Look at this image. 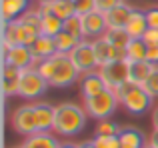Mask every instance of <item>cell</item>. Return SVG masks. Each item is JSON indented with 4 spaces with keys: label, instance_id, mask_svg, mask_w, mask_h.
<instances>
[{
    "label": "cell",
    "instance_id": "cell-6",
    "mask_svg": "<svg viewBox=\"0 0 158 148\" xmlns=\"http://www.w3.org/2000/svg\"><path fill=\"white\" fill-rule=\"evenodd\" d=\"M36 38H38V36H32L18 18L10 20V22H2V46H4V52H6L8 48H12V46H18V44L32 46Z\"/></svg>",
    "mask_w": 158,
    "mask_h": 148
},
{
    "label": "cell",
    "instance_id": "cell-25",
    "mask_svg": "<svg viewBox=\"0 0 158 148\" xmlns=\"http://www.w3.org/2000/svg\"><path fill=\"white\" fill-rule=\"evenodd\" d=\"M92 46H94V52H96V62H98V68L102 64L110 62V52H112V44L106 42L104 38H94L92 40Z\"/></svg>",
    "mask_w": 158,
    "mask_h": 148
},
{
    "label": "cell",
    "instance_id": "cell-2",
    "mask_svg": "<svg viewBox=\"0 0 158 148\" xmlns=\"http://www.w3.org/2000/svg\"><path fill=\"white\" fill-rule=\"evenodd\" d=\"M86 110L84 106L64 102L56 106V118H54V132L58 136H76L86 126Z\"/></svg>",
    "mask_w": 158,
    "mask_h": 148
},
{
    "label": "cell",
    "instance_id": "cell-3",
    "mask_svg": "<svg viewBox=\"0 0 158 148\" xmlns=\"http://www.w3.org/2000/svg\"><path fill=\"white\" fill-rule=\"evenodd\" d=\"M116 94H118L120 104L130 114H144L152 106V100H154V98L144 90L142 84L132 82V80L124 82L120 88H116Z\"/></svg>",
    "mask_w": 158,
    "mask_h": 148
},
{
    "label": "cell",
    "instance_id": "cell-42",
    "mask_svg": "<svg viewBox=\"0 0 158 148\" xmlns=\"http://www.w3.org/2000/svg\"><path fill=\"white\" fill-rule=\"evenodd\" d=\"M40 2H54V0H40Z\"/></svg>",
    "mask_w": 158,
    "mask_h": 148
},
{
    "label": "cell",
    "instance_id": "cell-16",
    "mask_svg": "<svg viewBox=\"0 0 158 148\" xmlns=\"http://www.w3.org/2000/svg\"><path fill=\"white\" fill-rule=\"evenodd\" d=\"M28 2L30 0H2V22H10L16 20L28 10Z\"/></svg>",
    "mask_w": 158,
    "mask_h": 148
},
{
    "label": "cell",
    "instance_id": "cell-9",
    "mask_svg": "<svg viewBox=\"0 0 158 148\" xmlns=\"http://www.w3.org/2000/svg\"><path fill=\"white\" fill-rule=\"evenodd\" d=\"M12 128L22 136H32L38 132V124H36V116H34V106H20L14 110V114L10 116Z\"/></svg>",
    "mask_w": 158,
    "mask_h": 148
},
{
    "label": "cell",
    "instance_id": "cell-38",
    "mask_svg": "<svg viewBox=\"0 0 158 148\" xmlns=\"http://www.w3.org/2000/svg\"><path fill=\"white\" fill-rule=\"evenodd\" d=\"M148 144L154 146V148H158V128H154V132L150 134V140H148Z\"/></svg>",
    "mask_w": 158,
    "mask_h": 148
},
{
    "label": "cell",
    "instance_id": "cell-19",
    "mask_svg": "<svg viewBox=\"0 0 158 148\" xmlns=\"http://www.w3.org/2000/svg\"><path fill=\"white\" fill-rule=\"evenodd\" d=\"M42 18H44V14L40 10H26L18 20L26 26V30L32 36H40L42 34Z\"/></svg>",
    "mask_w": 158,
    "mask_h": 148
},
{
    "label": "cell",
    "instance_id": "cell-29",
    "mask_svg": "<svg viewBox=\"0 0 158 148\" xmlns=\"http://www.w3.org/2000/svg\"><path fill=\"white\" fill-rule=\"evenodd\" d=\"M120 126L116 124V122H112L110 118H104V120H98L96 124V130H94V136H100V134H120Z\"/></svg>",
    "mask_w": 158,
    "mask_h": 148
},
{
    "label": "cell",
    "instance_id": "cell-22",
    "mask_svg": "<svg viewBox=\"0 0 158 148\" xmlns=\"http://www.w3.org/2000/svg\"><path fill=\"white\" fill-rule=\"evenodd\" d=\"M102 38L106 42H110L112 46H118V48H128V44L132 40L130 34L126 32V28H108Z\"/></svg>",
    "mask_w": 158,
    "mask_h": 148
},
{
    "label": "cell",
    "instance_id": "cell-28",
    "mask_svg": "<svg viewBox=\"0 0 158 148\" xmlns=\"http://www.w3.org/2000/svg\"><path fill=\"white\" fill-rule=\"evenodd\" d=\"M64 30L70 32L74 38L84 40V26H82V16H80V14H74L72 18L64 20Z\"/></svg>",
    "mask_w": 158,
    "mask_h": 148
},
{
    "label": "cell",
    "instance_id": "cell-43",
    "mask_svg": "<svg viewBox=\"0 0 158 148\" xmlns=\"http://www.w3.org/2000/svg\"><path fill=\"white\" fill-rule=\"evenodd\" d=\"M144 148H154V146H150V144H146V146H144Z\"/></svg>",
    "mask_w": 158,
    "mask_h": 148
},
{
    "label": "cell",
    "instance_id": "cell-37",
    "mask_svg": "<svg viewBox=\"0 0 158 148\" xmlns=\"http://www.w3.org/2000/svg\"><path fill=\"white\" fill-rule=\"evenodd\" d=\"M146 60L152 64L158 66V46H148V52H146Z\"/></svg>",
    "mask_w": 158,
    "mask_h": 148
},
{
    "label": "cell",
    "instance_id": "cell-32",
    "mask_svg": "<svg viewBox=\"0 0 158 148\" xmlns=\"http://www.w3.org/2000/svg\"><path fill=\"white\" fill-rule=\"evenodd\" d=\"M18 84L20 80H4L2 78V92L4 96H18Z\"/></svg>",
    "mask_w": 158,
    "mask_h": 148
},
{
    "label": "cell",
    "instance_id": "cell-30",
    "mask_svg": "<svg viewBox=\"0 0 158 148\" xmlns=\"http://www.w3.org/2000/svg\"><path fill=\"white\" fill-rule=\"evenodd\" d=\"M94 144L96 148H122L120 144V138L118 134H100V136H94Z\"/></svg>",
    "mask_w": 158,
    "mask_h": 148
},
{
    "label": "cell",
    "instance_id": "cell-23",
    "mask_svg": "<svg viewBox=\"0 0 158 148\" xmlns=\"http://www.w3.org/2000/svg\"><path fill=\"white\" fill-rule=\"evenodd\" d=\"M52 14L58 16L60 20H68L74 14H78L76 4H74V0H54L52 2Z\"/></svg>",
    "mask_w": 158,
    "mask_h": 148
},
{
    "label": "cell",
    "instance_id": "cell-4",
    "mask_svg": "<svg viewBox=\"0 0 158 148\" xmlns=\"http://www.w3.org/2000/svg\"><path fill=\"white\" fill-rule=\"evenodd\" d=\"M120 104L118 94L116 90L106 88L104 92L96 94V96L84 98V110L90 118H96V120H104V118H110L112 114L116 112V106Z\"/></svg>",
    "mask_w": 158,
    "mask_h": 148
},
{
    "label": "cell",
    "instance_id": "cell-36",
    "mask_svg": "<svg viewBox=\"0 0 158 148\" xmlns=\"http://www.w3.org/2000/svg\"><path fill=\"white\" fill-rule=\"evenodd\" d=\"M146 22H148V28H158V8L146 10Z\"/></svg>",
    "mask_w": 158,
    "mask_h": 148
},
{
    "label": "cell",
    "instance_id": "cell-17",
    "mask_svg": "<svg viewBox=\"0 0 158 148\" xmlns=\"http://www.w3.org/2000/svg\"><path fill=\"white\" fill-rule=\"evenodd\" d=\"M30 48H32L36 58H48V56H54L58 52L56 50V40L52 36H46V34H40Z\"/></svg>",
    "mask_w": 158,
    "mask_h": 148
},
{
    "label": "cell",
    "instance_id": "cell-24",
    "mask_svg": "<svg viewBox=\"0 0 158 148\" xmlns=\"http://www.w3.org/2000/svg\"><path fill=\"white\" fill-rule=\"evenodd\" d=\"M146 52H148V44L144 42L142 38L130 40V44H128V48H126V54H128V60H130V62L146 60Z\"/></svg>",
    "mask_w": 158,
    "mask_h": 148
},
{
    "label": "cell",
    "instance_id": "cell-20",
    "mask_svg": "<svg viewBox=\"0 0 158 148\" xmlns=\"http://www.w3.org/2000/svg\"><path fill=\"white\" fill-rule=\"evenodd\" d=\"M156 68V64L148 62V60H138V62H130V80L144 84L148 80V76L152 74V70Z\"/></svg>",
    "mask_w": 158,
    "mask_h": 148
},
{
    "label": "cell",
    "instance_id": "cell-14",
    "mask_svg": "<svg viewBox=\"0 0 158 148\" xmlns=\"http://www.w3.org/2000/svg\"><path fill=\"white\" fill-rule=\"evenodd\" d=\"M126 32L130 34L132 40L136 38H144V34H146L148 30V22H146V12H140V10H134L130 14V18H128L126 22Z\"/></svg>",
    "mask_w": 158,
    "mask_h": 148
},
{
    "label": "cell",
    "instance_id": "cell-12",
    "mask_svg": "<svg viewBox=\"0 0 158 148\" xmlns=\"http://www.w3.org/2000/svg\"><path fill=\"white\" fill-rule=\"evenodd\" d=\"M34 106V116L36 124H38V132H50L54 130V118H56V106L48 104V102H38Z\"/></svg>",
    "mask_w": 158,
    "mask_h": 148
},
{
    "label": "cell",
    "instance_id": "cell-15",
    "mask_svg": "<svg viewBox=\"0 0 158 148\" xmlns=\"http://www.w3.org/2000/svg\"><path fill=\"white\" fill-rule=\"evenodd\" d=\"M80 88H82V94H84V98H90V96H96V94L104 92L108 86H106V82L102 80L100 74L90 72V74H84V76H82Z\"/></svg>",
    "mask_w": 158,
    "mask_h": 148
},
{
    "label": "cell",
    "instance_id": "cell-39",
    "mask_svg": "<svg viewBox=\"0 0 158 148\" xmlns=\"http://www.w3.org/2000/svg\"><path fill=\"white\" fill-rule=\"evenodd\" d=\"M152 124H154V128H158V106L154 108V112H152Z\"/></svg>",
    "mask_w": 158,
    "mask_h": 148
},
{
    "label": "cell",
    "instance_id": "cell-41",
    "mask_svg": "<svg viewBox=\"0 0 158 148\" xmlns=\"http://www.w3.org/2000/svg\"><path fill=\"white\" fill-rule=\"evenodd\" d=\"M60 148H80V146H76V144H60Z\"/></svg>",
    "mask_w": 158,
    "mask_h": 148
},
{
    "label": "cell",
    "instance_id": "cell-8",
    "mask_svg": "<svg viewBox=\"0 0 158 148\" xmlns=\"http://www.w3.org/2000/svg\"><path fill=\"white\" fill-rule=\"evenodd\" d=\"M68 58L80 74H90V72H94V68H98L96 52H94L92 42H88V40H80V42L72 48Z\"/></svg>",
    "mask_w": 158,
    "mask_h": 148
},
{
    "label": "cell",
    "instance_id": "cell-34",
    "mask_svg": "<svg viewBox=\"0 0 158 148\" xmlns=\"http://www.w3.org/2000/svg\"><path fill=\"white\" fill-rule=\"evenodd\" d=\"M124 0H96V10L98 12H108L112 10L114 6H118V4H122Z\"/></svg>",
    "mask_w": 158,
    "mask_h": 148
},
{
    "label": "cell",
    "instance_id": "cell-10",
    "mask_svg": "<svg viewBox=\"0 0 158 148\" xmlns=\"http://www.w3.org/2000/svg\"><path fill=\"white\" fill-rule=\"evenodd\" d=\"M40 58H36L34 52L30 46L26 44H18V46H12L4 52V62L16 66L18 70H26V68H36Z\"/></svg>",
    "mask_w": 158,
    "mask_h": 148
},
{
    "label": "cell",
    "instance_id": "cell-40",
    "mask_svg": "<svg viewBox=\"0 0 158 148\" xmlns=\"http://www.w3.org/2000/svg\"><path fill=\"white\" fill-rule=\"evenodd\" d=\"M80 148H96V144H94V140H90V142H84V144H80Z\"/></svg>",
    "mask_w": 158,
    "mask_h": 148
},
{
    "label": "cell",
    "instance_id": "cell-33",
    "mask_svg": "<svg viewBox=\"0 0 158 148\" xmlns=\"http://www.w3.org/2000/svg\"><path fill=\"white\" fill-rule=\"evenodd\" d=\"M78 14H88V12L96 10V0H74Z\"/></svg>",
    "mask_w": 158,
    "mask_h": 148
},
{
    "label": "cell",
    "instance_id": "cell-18",
    "mask_svg": "<svg viewBox=\"0 0 158 148\" xmlns=\"http://www.w3.org/2000/svg\"><path fill=\"white\" fill-rule=\"evenodd\" d=\"M22 148H60V144L50 132H36L32 136H26Z\"/></svg>",
    "mask_w": 158,
    "mask_h": 148
},
{
    "label": "cell",
    "instance_id": "cell-27",
    "mask_svg": "<svg viewBox=\"0 0 158 148\" xmlns=\"http://www.w3.org/2000/svg\"><path fill=\"white\" fill-rule=\"evenodd\" d=\"M54 40H56V50L60 52V54H70L72 48L80 42L78 38H74V36L70 34V32H66V30H62L60 34H56Z\"/></svg>",
    "mask_w": 158,
    "mask_h": 148
},
{
    "label": "cell",
    "instance_id": "cell-31",
    "mask_svg": "<svg viewBox=\"0 0 158 148\" xmlns=\"http://www.w3.org/2000/svg\"><path fill=\"white\" fill-rule=\"evenodd\" d=\"M144 90H146L148 94H150L152 98H156L158 96V66L154 68V70H152V74L150 76H148V80L144 82Z\"/></svg>",
    "mask_w": 158,
    "mask_h": 148
},
{
    "label": "cell",
    "instance_id": "cell-7",
    "mask_svg": "<svg viewBox=\"0 0 158 148\" xmlns=\"http://www.w3.org/2000/svg\"><path fill=\"white\" fill-rule=\"evenodd\" d=\"M98 74L102 76V80L106 82L108 88L116 90L130 80V60H112L106 62L98 68Z\"/></svg>",
    "mask_w": 158,
    "mask_h": 148
},
{
    "label": "cell",
    "instance_id": "cell-13",
    "mask_svg": "<svg viewBox=\"0 0 158 148\" xmlns=\"http://www.w3.org/2000/svg\"><path fill=\"white\" fill-rule=\"evenodd\" d=\"M132 12H134V8H130L126 2H122V4H118V6H114L112 10L104 12L108 28H124Z\"/></svg>",
    "mask_w": 158,
    "mask_h": 148
},
{
    "label": "cell",
    "instance_id": "cell-44",
    "mask_svg": "<svg viewBox=\"0 0 158 148\" xmlns=\"http://www.w3.org/2000/svg\"><path fill=\"white\" fill-rule=\"evenodd\" d=\"M14 148H22V146H14Z\"/></svg>",
    "mask_w": 158,
    "mask_h": 148
},
{
    "label": "cell",
    "instance_id": "cell-26",
    "mask_svg": "<svg viewBox=\"0 0 158 148\" xmlns=\"http://www.w3.org/2000/svg\"><path fill=\"white\" fill-rule=\"evenodd\" d=\"M64 30V20H60L58 16H54V14H46L42 18V34H46V36H56V34H60V32Z\"/></svg>",
    "mask_w": 158,
    "mask_h": 148
},
{
    "label": "cell",
    "instance_id": "cell-1",
    "mask_svg": "<svg viewBox=\"0 0 158 148\" xmlns=\"http://www.w3.org/2000/svg\"><path fill=\"white\" fill-rule=\"evenodd\" d=\"M36 70L46 78L48 84L56 86V88H66V86L74 84L80 76L76 66L70 62L68 54H60V52L48 58H40L36 64Z\"/></svg>",
    "mask_w": 158,
    "mask_h": 148
},
{
    "label": "cell",
    "instance_id": "cell-35",
    "mask_svg": "<svg viewBox=\"0 0 158 148\" xmlns=\"http://www.w3.org/2000/svg\"><path fill=\"white\" fill-rule=\"evenodd\" d=\"M142 40L148 44V46H158V28H148Z\"/></svg>",
    "mask_w": 158,
    "mask_h": 148
},
{
    "label": "cell",
    "instance_id": "cell-21",
    "mask_svg": "<svg viewBox=\"0 0 158 148\" xmlns=\"http://www.w3.org/2000/svg\"><path fill=\"white\" fill-rule=\"evenodd\" d=\"M122 148H144V134L136 128H122L118 134Z\"/></svg>",
    "mask_w": 158,
    "mask_h": 148
},
{
    "label": "cell",
    "instance_id": "cell-11",
    "mask_svg": "<svg viewBox=\"0 0 158 148\" xmlns=\"http://www.w3.org/2000/svg\"><path fill=\"white\" fill-rule=\"evenodd\" d=\"M80 16H82V26H84V38H102L104 36V32L108 30L104 12L92 10L88 14Z\"/></svg>",
    "mask_w": 158,
    "mask_h": 148
},
{
    "label": "cell",
    "instance_id": "cell-5",
    "mask_svg": "<svg viewBox=\"0 0 158 148\" xmlns=\"http://www.w3.org/2000/svg\"><path fill=\"white\" fill-rule=\"evenodd\" d=\"M48 80L42 76L36 68H26L20 74V84H18V96L26 98V100H34V98L42 96L48 88Z\"/></svg>",
    "mask_w": 158,
    "mask_h": 148
}]
</instances>
